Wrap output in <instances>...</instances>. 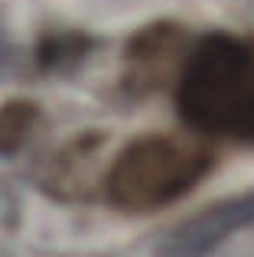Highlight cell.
Segmentation results:
<instances>
[{
	"label": "cell",
	"mask_w": 254,
	"mask_h": 257,
	"mask_svg": "<svg viewBox=\"0 0 254 257\" xmlns=\"http://www.w3.org/2000/svg\"><path fill=\"white\" fill-rule=\"evenodd\" d=\"M176 104L196 131L254 144V39L205 36L183 69Z\"/></svg>",
	"instance_id": "1"
},
{
	"label": "cell",
	"mask_w": 254,
	"mask_h": 257,
	"mask_svg": "<svg viewBox=\"0 0 254 257\" xmlns=\"http://www.w3.org/2000/svg\"><path fill=\"white\" fill-rule=\"evenodd\" d=\"M209 153L183 137H140L114 160L108 173V199L124 212H153L186 195L205 173Z\"/></svg>",
	"instance_id": "2"
},
{
	"label": "cell",
	"mask_w": 254,
	"mask_h": 257,
	"mask_svg": "<svg viewBox=\"0 0 254 257\" xmlns=\"http://www.w3.org/2000/svg\"><path fill=\"white\" fill-rule=\"evenodd\" d=\"M251 221H254V195L218 202V205L205 208L202 215L189 218L186 225H179L166 238L163 254L166 257H209L225 238H231Z\"/></svg>",
	"instance_id": "3"
},
{
	"label": "cell",
	"mask_w": 254,
	"mask_h": 257,
	"mask_svg": "<svg viewBox=\"0 0 254 257\" xmlns=\"http://www.w3.org/2000/svg\"><path fill=\"white\" fill-rule=\"evenodd\" d=\"M4 62H7V46H4V36H0V69H4Z\"/></svg>",
	"instance_id": "4"
}]
</instances>
